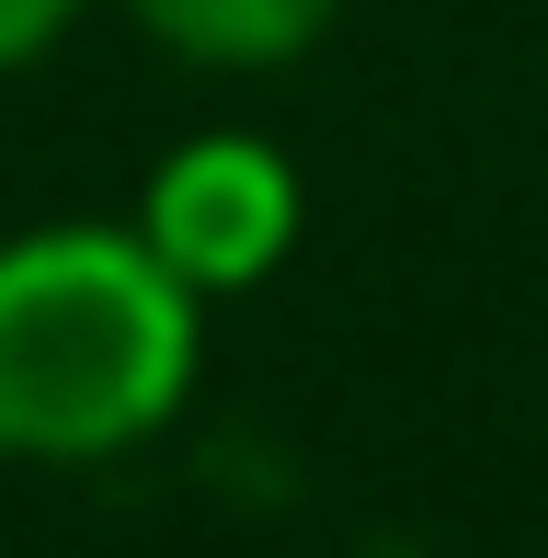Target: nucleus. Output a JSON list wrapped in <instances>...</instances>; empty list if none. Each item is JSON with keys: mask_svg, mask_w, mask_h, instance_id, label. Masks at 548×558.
Returning <instances> with one entry per match:
<instances>
[{"mask_svg": "<svg viewBox=\"0 0 548 558\" xmlns=\"http://www.w3.org/2000/svg\"><path fill=\"white\" fill-rule=\"evenodd\" d=\"M206 376V286L127 228H23L0 240V456L12 468H104L171 434Z\"/></svg>", "mask_w": 548, "mask_h": 558, "instance_id": "1", "label": "nucleus"}, {"mask_svg": "<svg viewBox=\"0 0 548 558\" xmlns=\"http://www.w3.org/2000/svg\"><path fill=\"white\" fill-rule=\"evenodd\" d=\"M297 160L263 137H183L160 171L138 183V228L160 240V263L206 296L263 286L274 263L297 251Z\"/></svg>", "mask_w": 548, "mask_h": 558, "instance_id": "2", "label": "nucleus"}, {"mask_svg": "<svg viewBox=\"0 0 548 558\" xmlns=\"http://www.w3.org/2000/svg\"><path fill=\"white\" fill-rule=\"evenodd\" d=\"M127 12H138V35L171 46L183 69L252 81V69H297L343 23V0H127Z\"/></svg>", "mask_w": 548, "mask_h": 558, "instance_id": "3", "label": "nucleus"}, {"mask_svg": "<svg viewBox=\"0 0 548 558\" xmlns=\"http://www.w3.org/2000/svg\"><path fill=\"white\" fill-rule=\"evenodd\" d=\"M69 23H81V0H0V81H12V69H35Z\"/></svg>", "mask_w": 548, "mask_h": 558, "instance_id": "4", "label": "nucleus"}]
</instances>
